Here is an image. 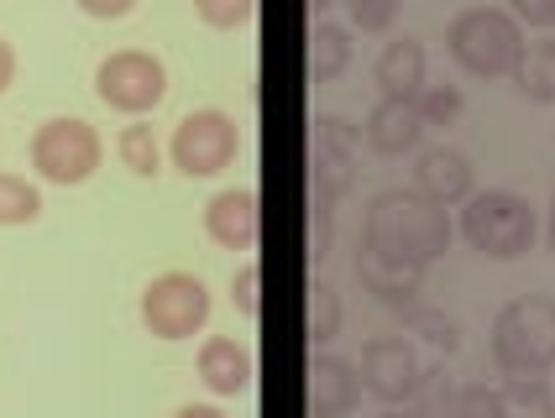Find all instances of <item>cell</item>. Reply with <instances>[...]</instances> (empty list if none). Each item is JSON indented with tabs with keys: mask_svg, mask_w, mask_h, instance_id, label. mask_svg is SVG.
Returning a JSON list of instances; mask_svg holds the SVG:
<instances>
[{
	"mask_svg": "<svg viewBox=\"0 0 555 418\" xmlns=\"http://www.w3.org/2000/svg\"><path fill=\"white\" fill-rule=\"evenodd\" d=\"M451 214L446 205L425 199L420 188H383L372 194L367 209H362V246L393 257V262H409V267H430L451 251Z\"/></svg>",
	"mask_w": 555,
	"mask_h": 418,
	"instance_id": "cell-1",
	"label": "cell"
},
{
	"mask_svg": "<svg viewBox=\"0 0 555 418\" xmlns=\"http://www.w3.org/2000/svg\"><path fill=\"white\" fill-rule=\"evenodd\" d=\"M525 27L514 22V11L498 5H466L446 27V53L462 63L472 79H514V68L525 58Z\"/></svg>",
	"mask_w": 555,
	"mask_h": 418,
	"instance_id": "cell-2",
	"label": "cell"
},
{
	"mask_svg": "<svg viewBox=\"0 0 555 418\" xmlns=\"http://www.w3.org/2000/svg\"><path fill=\"white\" fill-rule=\"evenodd\" d=\"M488 351L503 377H545L555 366V299H508L493 319Z\"/></svg>",
	"mask_w": 555,
	"mask_h": 418,
	"instance_id": "cell-3",
	"label": "cell"
},
{
	"mask_svg": "<svg viewBox=\"0 0 555 418\" xmlns=\"http://www.w3.org/2000/svg\"><path fill=\"white\" fill-rule=\"evenodd\" d=\"M462 236L472 251L493 257V262H514L525 257L534 236H540V220L529 209L525 194L514 188H488V194H472L462 199Z\"/></svg>",
	"mask_w": 555,
	"mask_h": 418,
	"instance_id": "cell-4",
	"label": "cell"
},
{
	"mask_svg": "<svg viewBox=\"0 0 555 418\" xmlns=\"http://www.w3.org/2000/svg\"><path fill=\"white\" fill-rule=\"evenodd\" d=\"M27 157H31V168H37V179L74 188V183L94 179V168H100V157H105V142H100V131H94L90 120L53 116L31 131Z\"/></svg>",
	"mask_w": 555,
	"mask_h": 418,
	"instance_id": "cell-5",
	"label": "cell"
},
{
	"mask_svg": "<svg viewBox=\"0 0 555 418\" xmlns=\"http://www.w3.org/2000/svg\"><path fill=\"white\" fill-rule=\"evenodd\" d=\"M236 152H242V126L225 110H189L168 136V157L184 179H216L236 162Z\"/></svg>",
	"mask_w": 555,
	"mask_h": 418,
	"instance_id": "cell-6",
	"label": "cell"
},
{
	"mask_svg": "<svg viewBox=\"0 0 555 418\" xmlns=\"http://www.w3.org/2000/svg\"><path fill=\"white\" fill-rule=\"evenodd\" d=\"M142 325L157 340H189L210 325V288L194 272H157L142 288Z\"/></svg>",
	"mask_w": 555,
	"mask_h": 418,
	"instance_id": "cell-7",
	"label": "cell"
},
{
	"mask_svg": "<svg viewBox=\"0 0 555 418\" xmlns=\"http://www.w3.org/2000/svg\"><path fill=\"white\" fill-rule=\"evenodd\" d=\"M94 94H100L111 110H121V116H147V110L163 105V94H168V68H163V58L142 53V48H121V53L100 58V68H94Z\"/></svg>",
	"mask_w": 555,
	"mask_h": 418,
	"instance_id": "cell-8",
	"label": "cell"
},
{
	"mask_svg": "<svg viewBox=\"0 0 555 418\" xmlns=\"http://www.w3.org/2000/svg\"><path fill=\"white\" fill-rule=\"evenodd\" d=\"M357 157H362V131L340 116H320L309 126V199L340 205L357 179Z\"/></svg>",
	"mask_w": 555,
	"mask_h": 418,
	"instance_id": "cell-9",
	"label": "cell"
},
{
	"mask_svg": "<svg viewBox=\"0 0 555 418\" xmlns=\"http://www.w3.org/2000/svg\"><path fill=\"white\" fill-rule=\"evenodd\" d=\"M362 392H372L383 408L388 403H409V392L420 382V356L403 335H372L362 345Z\"/></svg>",
	"mask_w": 555,
	"mask_h": 418,
	"instance_id": "cell-10",
	"label": "cell"
},
{
	"mask_svg": "<svg viewBox=\"0 0 555 418\" xmlns=\"http://www.w3.org/2000/svg\"><path fill=\"white\" fill-rule=\"evenodd\" d=\"M362 403V371L351 366L346 356H320L309 361V382H305V408L309 418H346L351 408Z\"/></svg>",
	"mask_w": 555,
	"mask_h": 418,
	"instance_id": "cell-11",
	"label": "cell"
},
{
	"mask_svg": "<svg viewBox=\"0 0 555 418\" xmlns=\"http://www.w3.org/2000/svg\"><path fill=\"white\" fill-rule=\"evenodd\" d=\"M205 231L225 251H251L262 240V199L257 188H220L205 205Z\"/></svg>",
	"mask_w": 555,
	"mask_h": 418,
	"instance_id": "cell-12",
	"label": "cell"
},
{
	"mask_svg": "<svg viewBox=\"0 0 555 418\" xmlns=\"http://www.w3.org/2000/svg\"><path fill=\"white\" fill-rule=\"evenodd\" d=\"M425 116H420V105L414 100H377L367 110V126H362V142L372 152H383V157H403V152H414L425 142Z\"/></svg>",
	"mask_w": 555,
	"mask_h": 418,
	"instance_id": "cell-13",
	"label": "cell"
},
{
	"mask_svg": "<svg viewBox=\"0 0 555 418\" xmlns=\"http://www.w3.org/2000/svg\"><path fill=\"white\" fill-rule=\"evenodd\" d=\"M357 277H362V288H367L372 299L388 303V309H409V303H420V293H425V267L393 262V257L372 251L362 240H357Z\"/></svg>",
	"mask_w": 555,
	"mask_h": 418,
	"instance_id": "cell-14",
	"label": "cell"
},
{
	"mask_svg": "<svg viewBox=\"0 0 555 418\" xmlns=\"http://www.w3.org/2000/svg\"><path fill=\"white\" fill-rule=\"evenodd\" d=\"M472 183H477V168L456 147H425L420 162H414V188L425 199H435V205H462V199H472Z\"/></svg>",
	"mask_w": 555,
	"mask_h": 418,
	"instance_id": "cell-15",
	"label": "cell"
},
{
	"mask_svg": "<svg viewBox=\"0 0 555 418\" xmlns=\"http://www.w3.org/2000/svg\"><path fill=\"white\" fill-rule=\"evenodd\" d=\"M251 377H257V361H251V351L242 340L210 335L199 345V382L216 392V397H242L251 388Z\"/></svg>",
	"mask_w": 555,
	"mask_h": 418,
	"instance_id": "cell-16",
	"label": "cell"
},
{
	"mask_svg": "<svg viewBox=\"0 0 555 418\" xmlns=\"http://www.w3.org/2000/svg\"><path fill=\"white\" fill-rule=\"evenodd\" d=\"M377 84L388 100H414V94L425 90L430 79H425V42L420 37H393L383 53H377Z\"/></svg>",
	"mask_w": 555,
	"mask_h": 418,
	"instance_id": "cell-17",
	"label": "cell"
},
{
	"mask_svg": "<svg viewBox=\"0 0 555 418\" xmlns=\"http://www.w3.org/2000/svg\"><path fill=\"white\" fill-rule=\"evenodd\" d=\"M493 418H555V392L545 377H508L493 388Z\"/></svg>",
	"mask_w": 555,
	"mask_h": 418,
	"instance_id": "cell-18",
	"label": "cell"
},
{
	"mask_svg": "<svg viewBox=\"0 0 555 418\" xmlns=\"http://www.w3.org/2000/svg\"><path fill=\"white\" fill-rule=\"evenodd\" d=\"M351 68V31L336 22H314L309 27V84H331Z\"/></svg>",
	"mask_w": 555,
	"mask_h": 418,
	"instance_id": "cell-19",
	"label": "cell"
},
{
	"mask_svg": "<svg viewBox=\"0 0 555 418\" xmlns=\"http://www.w3.org/2000/svg\"><path fill=\"white\" fill-rule=\"evenodd\" d=\"M456 397H462L456 377L446 371V361H435V366H420V382L409 392V408L420 418H456Z\"/></svg>",
	"mask_w": 555,
	"mask_h": 418,
	"instance_id": "cell-20",
	"label": "cell"
},
{
	"mask_svg": "<svg viewBox=\"0 0 555 418\" xmlns=\"http://www.w3.org/2000/svg\"><path fill=\"white\" fill-rule=\"evenodd\" d=\"M116 157H121V168H131L137 179H157V173H163V142H157V131L147 126V120L121 126V136H116Z\"/></svg>",
	"mask_w": 555,
	"mask_h": 418,
	"instance_id": "cell-21",
	"label": "cell"
},
{
	"mask_svg": "<svg viewBox=\"0 0 555 418\" xmlns=\"http://www.w3.org/2000/svg\"><path fill=\"white\" fill-rule=\"evenodd\" d=\"M514 84H519L529 100L551 105V100H555V37H545V42L525 48V58H519V68H514Z\"/></svg>",
	"mask_w": 555,
	"mask_h": 418,
	"instance_id": "cell-22",
	"label": "cell"
},
{
	"mask_svg": "<svg viewBox=\"0 0 555 418\" xmlns=\"http://www.w3.org/2000/svg\"><path fill=\"white\" fill-rule=\"evenodd\" d=\"M403 325L414 329L425 345H435V351H446V356H456V345H462V325L446 314V309H430V303H409V309H399Z\"/></svg>",
	"mask_w": 555,
	"mask_h": 418,
	"instance_id": "cell-23",
	"label": "cell"
},
{
	"mask_svg": "<svg viewBox=\"0 0 555 418\" xmlns=\"http://www.w3.org/2000/svg\"><path fill=\"white\" fill-rule=\"evenodd\" d=\"M305 335H309V345H314V351H320V345H331V340L340 335V293L331 288V283H314V288H309Z\"/></svg>",
	"mask_w": 555,
	"mask_h": 418,
	"instance_id": "cell-24",
	"label": "cell"
},
{
	"mask_svg": "<svg viewBox=\"0 0 555 418\" xmlns=\"http://www.w3.org/2000/svg\"><path fill=\"white\" fill-rule=\"evenodd\" d=\"M37 214H42L37 183H27L22 173H5V168H0V225H31Z\"/></svg>",
	"mask_w": 555,
	"mask_h": 418,
	"instance_id": "cell-25",
	"label": "cell"
},
{
	"mask_svg": "<svg viewBox=\"0 0 555 418\" xmlns=\"http://www.w3.org/2000/svg\"><path fill=\"white\" fill-rule=\"evenodd\" d=\"M414 105H420V116H425V126H451V120L462 116V90L456 84H425V90L414 94Z\"/></svg>",
	"mask_w": 555,
	"mask_h": 418,
	"instance_id": "cell-26",
	"label": "cell"
},
{
	"mask_svg": "<svg viewBox=\"0 0 555 418\" xmlns=\"http://www.w3.org/2000/svg\"><path fill=\"white\" fill-rule=\"evenodd\" d=\"M399 5L403 0H346V16H351L357 31L383 37V31H393V22H399Z\"/></svg>",
	"mask_w": 555,
	"mask_h": 418,
	"instance_id": "cell-27",
	"label": "cell"
},
{
	"mask_svg": "<svg viewBox=\"0 0 555 418\" xmlns=\"http://www.w3.org/2000/svg\"><path fill=\"white\" fill-rule=\"evenodd\" d=\"M194 11H199L205 27L231 31V27H247L251 11H257V0H194Z\"/></svg>",
	"mask_w": 555,
	"mask_h": 418,
	"instance_id": "cell-28",
	"label": "cell"
},
{
	"mask_svg": "<svg viewBox=\"0 0 555 418\" xmlns=\"http://www.w3.org/2000/svg\"><path fill=\"white\" fill-rule=\"evenodd\" d=\"M336 246V205L309 199V262H325Z\"/></svg>",
	"mask_w": 555,
	"mask_h": 418,
	"instance_id": "cell-29",
	"label": "cell"
},
{
	"mask_svg": "<svg viewBox=\"0 0 555 418\" xmlns=\"http://www.w3.org/2000/svg\"><path fill=\"white\" fill-rule=\"evenodd\" d=\"M231 303L247 319H262V262H247V267L231 277Z\"/></svg>",
	"mask_w": 555,
	"mask_h": 418,
	"instance_id": "cell-30",
	"label": "cell"
},
{
	"mask_svg": "<svg viewBox=\"0 0 555 418\" xmlns=\"http://www.w3.org/2000/svg\"><path fill=\"white\" fill-rule=\"evenodd\" d=\"M456 418H493V388L488 382H472L456 397Z\"/></svg>",
	"mask_w": 555,
	"mask_h": 418,
	"instance_id": "cell-31",
	"label": "cell"
},
{
	"mask_svg": "<svg viewBox=\"0 0 555 418\" xmlns=\"http://www.w3.org/2000/svg\"><path fill=\"white\" fill-rule=\"evenodd\" d=\"M514 22L519 27L555 31V0H514Z\"/></svg>",
	"mask_w": 555,
	"mask_h": 418,
	"instance_id": "cell-32",
	"label": "cell"
},
{
	"mask_svg": "<svg viewBox=\"0 0 555 418\" xmlns=\"http://www.w3.org/2000/svg\"><path fill=\"white\" fill-rule=\"evenodd\" d=\"M85 16H100V22H121V16H131V5L137 0H74Z\"/></svg>",
	"mask_w": 555,
	"mask_h": 418,
	"instance_id": "cell-33",
	"label": "cell"
},
{
	"mask_svg": "<svg viewBox=\"0 0 555 418\" xmlns=\"http://www.w3.org/2000/svg\"><path fill=\"white\" fill-rule=\"evenodd\" d=\"M11 79H16V53H11V42L0 37V94L11 90Z\"/></svg>",
	"mask_w": 555,
	"mask_h": 418,
	"instance_id": "cell-34",
	"label": "cell"
},
{
	"mask_svg": "<svg viewBox=\"0 0 555 418\" xmlns=\"http://www.w3.org/2000/svg\"><path fill=\"white\" fill-rule=\"evenodd\" d=\"M173 418H225L216 403H184V408H173Z\"/></svg>",
	"mask_w": 555,
	"mask_h": 418,
	"instance_id": "cell-35",
	"label": "cell"
},
{
	"mask_svg": "<svg viewBox=\"0 0 555 418\" xmlns=\"http://www.w3.org/2000/svg\"><path fill=\"white\" fill-rule=\"evenodd\" d=\"M377 418H420V414H414L409 403H388V408H383V414H377Z\"/></svg>",
	"mask_w": 555,
	"mask_h": 418,
	"instance_id": "cell-36",
	"label": "cell"
},
{
	"mask_svg": "<svg viewBox=\"0 0 555 418\" xmlns=\"http://www.w3.org/2000/svg\"><path fill=\"white\" fill-rule=\"evenodd\" d=\"M331 5H340V0H309V11H314V16H325Z\"/></svg>",
	"mask_w": 555,
	"mask_h": 418,
	"instance_id": "cell-37",
	"label": "cell"
},
{
	"mask_svg": "<svg viewBox=\"0 0 555 418\" xmlns=\"http://www.w3.org/2000/svg\"><path fill=\"white\" fill-rule=\"evenodd\" d=\"M551 240H555V199H551Z\"/></svg>",
	"mask_w": 555,
	"mask_h": 418,
	"instance_id": "cell-38",
	"label": "cell"
}]
</instances>
